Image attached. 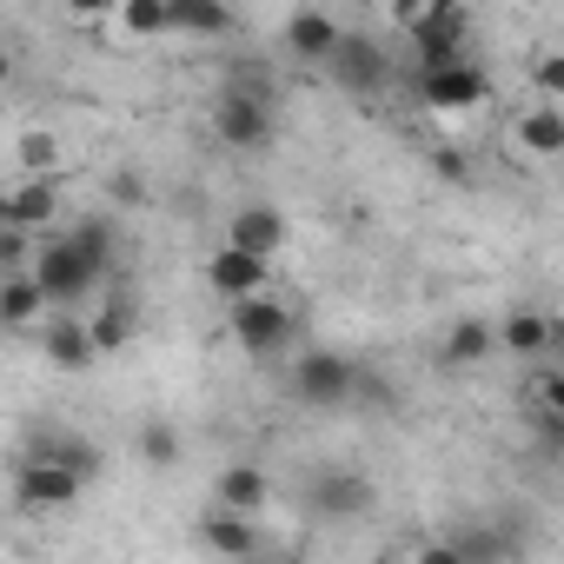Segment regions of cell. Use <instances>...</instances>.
Wrapping results in <instances>:
<instances>
[{"instance_id":"2","label":"cell","mask_w":564,"mask_h":564,"mask_svg":"<svg viewBox=\"0 0 564 564\" xmlns=\"http://www.w3.org/2000/svg\"><path fill=\"white\" fill-rule=\"evenodd\" d=\"M405 34H412V54H419V74H445V67H465L471 61V14L452 8V0H425V8H399Z\"/></svg>"},{"instance_id":"25","label":"cell","mask_w":564,"mask_h":564,"mask_svg":"<svg viewBox=\"0 0 564 564\" xmlns=\"http://www.w3.org/2000/svg\"><path fill=\"white\" fill-rule=\"evenodd\" d=\"M113 21L133 41H160V34H173V0H127V8H113Z\"/></svg>"},{"instance_id":"15","label":"cell","mask_w":564,"mask_h":564,"mask_svg":"<svg viewBox=\"0 0 564 564\" xmlns=\"http://www.w3.org/2000/svg\"><path fill=\"white\" fill-rule=\"evenodd\" d=\"M452 544H458L465 564H511V557H518V538H511V524H498V518H465V524H452Z\"/></svg>"},{"instance_id":"22","label":"cell","mask_w":564,"mask_h":564,"mask_svg":"<svg viewBox=\"0 0 564 564\" xmlns=\"http://www.w3.org/2000/svg\"><path fill=\"white\" fill-rule=\"evenodd\" d=\"M498 339H505V352H518V359H538V352H551V339H557V326H551L544 313H531V306H518V313H505V326H498Z\"/></svg>"},{"instance_id":"14","label":"cell","mask_w":564,"mask_h":564,"mask_svg":"<svg viewBox=\"0 0 564 564\" xmlns=\"http://www.w3.org/2000/svg\"><path fill=\"white\" fill-rule=\"evenodd\" d=\"M339 47H346V28H339L333 14H319V8L286 14V54H300V61H333Z\"/></svg>"},{"instance_id":"18","label":"cell","mask_w":564,"mask_h":564,"mask_svg":"<svg viewBox=\"0 0 564 564\" xmlns=\"http://www.w3.org/2000/svg\"><path fill=\"white\" fill-rule=\"evenodd\" d=\"M28 458H47V465L74 471L80 485H94V478H100V452H94L80 432H61V425H54V432H41V438L28 445Z\"/></svg>"},{"instance_id":"27","label":"cell","mask_w":564,"mask_h":564,"mask_svg":"<svg viewBox=\"0 0 564 564\" xmlns=\"http://www.w3.org/2000/svg\"><path fill=\"white\" fill-rule=\"evenodd\" d=\"M140 458L160 465V471H173V465H180V432H173L166 419H147V425H140Z\"/></svg>"},{"instance_id":"23","label":"cell","mask_w":564,"mask_h":564,"mask_svg":"<svg viewBox=\"0 0 564 564\" xmlns=\"http://www.w3.org/2000/svg\"><path fill=\"white\" fill-rule=\"evenodd\" d=\"M87 333H94V352L113 359V352L133 339V300H127V293H107V306L87 319Z\"/></svg>"},{"instance_id":"4","label":"cell","mask_w":564,"mask_h":564,"mask_svg":"<svg viewBox=\"0 0 564 564\" xmlns=\"http://www.w3.org/2000/svg\"><path fill=\"white\" fill-rule=\"evenodd\" d=\"M213 133H219V147H232V153L272 147V94H265V87H232V94L213 107Z\"/></svg>"},{"instance_id":"34","label":"cell","mask_w":564,"mask_h":564,"mask_svg":"<svg viewBox=\"0 0 564 564\" xmlns=\"http://www.w3.org/2000/svg\"><path fill=\"white\" fill-rule=\"evenodd\" d=\"M246 564H286V557H265V551H259V557H246Z\"/></svg>"},{"instance_id":"21","label":"cell","mask_w":564,"mask_h":564,"mask_svg":"<svg viewBox=\"0 0 564 564\" xmlns=\"http://www.w3.org/2000/svg\"><path fill=\"white\" fill-rule=\"evenodd\" d=\"M511 133L531 160H564V107H524Z\"/></svg>"},{"instance_id":"16","label":"cell","mask_w":564,"mask_h":564,"mask_svg":"<svg viewBox=\"0 0 564 564\" xmlns=\"http://www.w3.org/2000/svg\"><path fill=\"white\" fill-rule=\"evenodd\" d=\"M41 352H47V366L54 372H87L100 352H94V333H87V319H47V333H41Z\"/></svg>"},{"instance_id":"29","label":"cell","mask_w":564,"mask_h":564,"mask_svg":"<svg viewBox=\"0 0 564 564\" xmlns=\"http://www.w3.org/2000/svg\"><path fill=\"white\" fill-rule=\"evenodd\" d=\"M538 412H551V419H564V366L538 379Z\"/></svg>"},{"instance_id":"9","label":"cell","mask_w":564,"mask_h":564,"mask_svg":"<svg viewBox=\"0 0 564 564\" xmlns=\"http://www.w3.org/2000/svg\"><path fill=\"white\" fill-rule=\"evenodd\" d=\"M87 485L74 478V471H61V465H47V458H21V471H14V498L28 505V511H61V505H74Z\"/></svg>"},{"instance_id":"26","label":"cell","mask_w":564,"mask_h":564,"mask_svg":"<svg viewBox=\"0 0 564 564\" xmlns=\"http://www.w3.org/2000/svg\"><path fill=\"white\" fill-rule=\"evenodd\" d=\"M531 94H538V107H564V47H544L531 61Z\"/></svg>"},{"instance_id":"28","label":"cell","mask_w":564,"mask_h":564,"mask_svg":"<svg viewBox=\"0 0 564 564\" xmlns=\"http://www.w3.org/2000/svg\"><path fill=\"white\" fill-rule=\"evenodd\" d=\"M14 153H21L28 180H54V173H47V166H54V133H41V127H34V133H21V147H14Z\"/></svg>"},{"instance_id":"31","label":"cell","mask_w":564,"mask_h":564,"mask_svg":"<svg viewBox=\"0 0 564 564\" xmlns=\"http://www.w3.org/2000/svg\"><path fill=\"white\" fill-rule=\"evenodd\" d=\"M432 166H438V180H465V173H471L458 147H438V153H432Z\"/></svg>"},{"instance_id":"33","label":"cell","mask_w":564,"mask_h":564,"mask_svg":"<svg viewBox=\"0 0 564 564\" xmlns=\"http://www.w3.org/2000/svg\"><path fill=\"white\" fill-rule=\"evenodd\" d=\"M538 438H544V445H564V419H551V412H538Z\"/></svg>"},{"instance_id":"5","label":"cell","mask_w":564,"mask_h":564,"mask_svg":"<svg viewBox=\"0 0 564 564\" xmlns=\"http://www.w3.org/2000/svg\"><path fill=\"white\" fill-rule=\"evenodd\" d=\"M359 379H366V366H352L346 352H326V346H319V352H306V359L293 366V399L333 412V405L359 399Z\"/></svg>"},{"instance_id":"32","label":"cell","mask_w":564,"mask_h":564,"mask_svg":"<svg viewBox=\"0 0 564 564\" xmlns=\"http://www.w3.org/2000/svg\"><path fill=\"white\" fill-rule=\"evenodd\" d=\"M113 199H120V206H140V199H147L140 173H113Z\"/></svg>"},{"instance_id":"19","label":"cell","mask_w":564,"mask_h":564,"mask_svg":"<svg viewBox=\"0 0 564 564\" xmlns=\"http://www.w3.org/2000/svg\"><path fill=\"white\" fill-rule=\"evenodd\" d=\"M491 346H498V326H491V319H452V326H445V346H438V366H452V372L485 366Z\"/></svg>"},{"instance_id":"12","label":"cell","mask_w":564,"mask_h":564,"mask_svg":"<svg viewBox=\"0 0 564 564\" xmlns=\"http://www.w3.org/2000/svg\"><path fill=\"white\" fill-rule=\"evenodd\" d=\"M326 67H333V80H339L346 94H379V87H386V54H379V41H366V34H346V47H339Z\"/></svg>"},{"instance_id":"10","label":"cell","mask_w":564,"mask_h":564,"mask_svg":"<svg viewBox=\"0 0 564 564\" xmlns=\"http://www.w3.org/2000/svg\"><path fill=\"white\" fill-rule=\"evenodd\" d=\"M226 246H239V252H252V259H279V246H286V213L279 206H265V199H252V206H239L232 213V226H226Z\"/></svg>"},{"instance_id":"30","label":"cell","mask_w":564,"mask_h":564,"mask_svg":"<svg viewBox=\"0 0 564 564\" xmlns=\"http://www.w3.org/2000/svg\"><path fill=\"white\" fill-rule=\"evenodd\" d=\"M412 564H465L452 538H432V544H412Z\"/></svg>"},{"instance_id":"11","label":"cell","mask_w":564,"mask_h":564,"mask_svg":"<svg viewBox=\"0 0 564 564\" xmlns=\"http://www.w3.org/2000/svg\"><path fill=\"white\" fill-rule=\"evenodd\" d=\"M199 538H206V551H219V557H232V564H246V557H259V551H265L259 518H246V511H219V505L206 511Z\"/></svg>"},{"instance_id":"8","label":"cell","mask_w":564,"mask_h":564,"mask_svg":"<svg viewBox=\"0 0 564 564\" xmlns=\"http://www.w3.org/2000/svg\"><path fill=\"white\" fill-rule=\"evenodd\" d=\"M419 100L438 107V113H465V107L491 100V80H485L478 61H465V67H445V74H419Z\"/></svg>"},{"instance_id":"6","label":"cell","mask_w":564,"mask_h":564,"mask_svg":"<svg viewBox=\"0 0 564 564\" xmlns=\"http://www.w3.org/2000/svg\"><path fill=\"white\" fill-rule=\"evenodd\" d=\"M372 478L359 471V465H319L313 471V485H306V505L319 511V518H333V524H352V518H366L372 511Z\"/></svg>"},{"instance_id":"35","label":"cell","mask_w":564,"mask_h":564,"mask_svg":"<svg viewBox=\"0 0 564 564\" xmlns=\"http://www.w3.org/2000/svg\"><path fill=\"white\" fill-rule=\"evenodd\" d=\"M557 352H564V333H557Z\"/></svg>"},{"instance_id":"3","label":"cell","mask_w":564,"mask_h":564,"mask_svg":"<svg viewBox=\"0 0 564 564\" xmlns=\"http://www.w3.org/2000/svg\"><path fill=\"white\" fill-rule=\"evenodd\" d=\"M226 333H232V346H239L246 359H272L279 346L293 339V306L272 300V293L239 300V306H226Z\"/></svg>"},{"instance_id":"7","label":"cell","mask_w":564,"mask_h":564,"mask_svg":"<svg viewBox=\"0 0 564 564\" xmlns=\"http://www.w3.org/2000/svg\"><path fill=\"white\" fill-rule=\"evenodd\" d=\"M265 279H272V265L252 259V252H239V246H213V259H206V286H213L226 306L259 300V293H265Z\"/></svg>"},{"instance_id":"20","label":"cell","mask_w":564,"mask_h":564,"mask_svg":"<svg viewBox=\"0 0 564 564\" xmlns=\"http://www.w3.org/2000/svg\"><path fill=\"white\" fill-rule=\"evenodd\" d=\"M47 313H54V300L41 293V279H34V272H21V279H0V319H8L14 333L41 326Z\"/></svg>"},{"instance_id":"17","label":"cell","mask_w":564,"mask_h":564,"mask_svg":"<svg viewBox=\"0 0 564 564\" xmlns=\"http://www.w3.org/2000/svg\"><path fill=\"white\" fill-rule=\"evenodd\" d=\"M54 213H61V186L54 180H21V186H8V199H0V226H21V232L47 226Z\"/></svg>"},{"instance_id":"13","label":"cell","mask_w":564,"mask_h":564,"mask_svg":"<svg viewBox=\"0 0 564 564\" xmlns=\"http://www.w3.org/2000/svg\"><path fill=\"white\" fill-rule=\"evenodd\" d=\"M265 498H272V478H265V465H252V458H239V465H226V471L213 478V505H219V511L259 518Z\"/></svg>"},{"instance_id":"24","label":"cell","mask_w":564,"mask_h":564,"mask_svg":"<svg viewBox=\"0 0 564 564\" xmlns=\"http://www.w3.org/2000/svg\"><path fill=\"white\" fill-rule=\"evenodd\" d=\"M173 34L219 41V34H232V8H213V0H173Z\"/></svg>"},{"instance_id":"1","label":"cell","mask_w":564,"mask_h":564,"mask_svg":"<svg viewBox=\"0 0 564 564\" xmlns=\"http://www.w3.org/2000/svg\"><path fill=\"white\" fill-rule=\"evenodd\" d=\"M113 219L100 213V219H87V226H74V232H54V239H41V259H34V279H41V293L54 300V313H67V306H80L100 279H107V265H113Z\"/></svg>"}]
</instances>
